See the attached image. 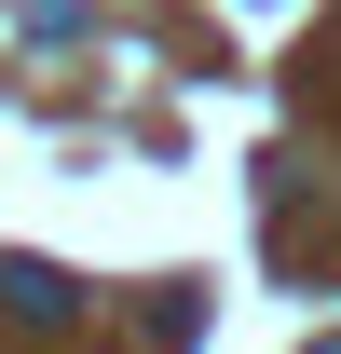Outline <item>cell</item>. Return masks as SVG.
Listing matches in <instances>:
<instances>
[{
	"mask_svg": "<svg viewBox=\"0 0 341 354\" xmlns=\"http://www.w3.org/2000/svg\"><path fill=\"white\" fill-rule=\"evenodd\" d=\"M314 354H341V341H314Z\"/></svg>",
	"mask_w": 341,
	"mask_h": 354,
	"instance_id": "obj_2",
	"label": "cell"
},
{
	"mask_svg": "<svg viewBox=\"0 0 341 354\" xmlns=\"http://www.w3.org/2000/svg\"><path fill=\"white\" fill-rule=\"evenodd\" d=\"M0 313H14V327H69V313H82V286H69L55 259H0Z\"/></svg>",
	"mask_w": 341,
	"mask_h": 354,
	"instance_id": "obj_1",
	"label": "cell"
}]
</instances>
